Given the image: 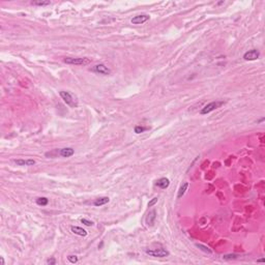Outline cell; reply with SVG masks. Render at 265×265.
Returning a JSON list of instances; mask_svg holds the SVG:
<instances>
[{
  "label": "cell",
  "mask_w": 265,
  "mask_h": 265,
  "mask_svg": "<svg viewBox=\"0 0 265 265\" xmlns=\"http://www.w3.org/2000/svg\"><path fill=\"white\" fill-rule=\"evenodd\" d=\"M59 95L61 96V98L63 99V101H64L66 105L70 106V108H77L78 107L77 96L74 95L72 92L61 90L60 92H59Z\"/></svg>",
  "instance_id": "obj_1"
},
{
  "label": "cell",
  "mask_w": 265,
  "mask_h": 265,
  "mask_svg": "<svg viewBox=\"0 0 265 265\" xmlns=\"http://www.w3.org/2000/svg\"><path fill=\"white\" fill-rule=\"evenodd\" d=\"M224 104H225V101H210V103H208L206 106H204V107L202 108V110L200 111V114L201 115H206V114H208V113L214 111L215 109H217V108L221 107V106H223Z\"/></svg>",
  "instance_id": "obj_2"
},
{
  "label": "cell",
  "mask_w": 265,
  "mask_h": 265,
  "mask_svg": "<svg viewBox=\"0 0 265 265\" xmlns=\"http://www.w3.org/2000/svg\"><path fill=\"white\" fill-rule=\"evenodd\" d=\"M65 63L72 65H87L90 63V59L89 58H74V57H66L63 59Z\"/></svg>",
  "instance_id": "obj_3"
},
{
  "label": "cell",
  "mask_w": 265,
  "mask_h": 265,
  "mask_svg": "<svg viewBox=\"0 0 265 265\" xmlns=\"http://www.w3.org/2000/svg\"><path fill=\"white\" fill-rule=\"evenodd\" d=\"M145 253L151 257L155 258H165L170 255V253L165 248H153V250H145Z\"/></svg>",
  "instance_id": "obj_4"
},
{
  "label": "cell",
  "mask_w": 265,
  "mask_h": 265,
  "mask_svg": "<svg viewBox=\"0 0 265 265\" xmlns=\"http://www.w3.org/2000/svg\"><path fill=\"white\" fill-rule=\"evenodd\" d=\"M259 57H260V52L256 49L250 50V51L245 52V53L243 54V59H245V61H254V60H257Z\"/></svg>",
  "instance_id": "obj_5"
},
{
  "label": "cell",
  "mask_w": 265,
  "mask_h": 265,
  "mask_svg": "<svg viewBox=\"0 0 265 265\" xmlns=\"http://www.w3.org/2000/svg\"><path fill=\"white\" fill-rule=\"evenodd\" d=\"M149 19H150V16L147 15V14H141V15L134 17V18L131 20V22L134 25H140V24H143V23L147 22Z\"/></svg>",
  "instance_id": "obj_6"
},
{
  "label": "cell",
  "mask_w": 265,
  "mask_h": 265,
  "mask_svg": "<svg viewBox=\"0 0 265 265\" xmlns=\"http://www.w3.org/2000/svg\"><path fill=\"white\" fill-rule=\"evenodd\" d=\"M93 70L95 73H98V74H101V75H110L111 74V70L108 67V66H106L105 64H103V63H99V64H96L95 66L93 67Z\"/></svg>",
  "instance_id": "obj_7"
},
{
  "label": "cell",
  "mask_w": 265,
  "mask_h": 265,
  "mask_svg": "<svg viewBox=\"0 0 265 265\" xmlns=\"http://www.w3.org/2000/svg\"><path fill=\"white\" fill-rule=\"evenodd\" d=\"M155 219H157V211L154 209L149 211V214H147L145 219V223L148 227H152L155 223Z\"/></svg>",
  "instance_id": "obj_8"
},
{
  "label": "cell",
  "mask_w": 265,
  "mask_h": 265,
  "mask_svg": "<svg viewBox=\"0 0 265 265\" xmlns=\"http://www.w3.org/2000/svg\"><path fill=\"white\" fill-rule=\"evenodd\" d=\"M58 154L62 157H70L75 154V150L70 147H65V148H61L58 150Z\"/></svg>",
  "instance_id": "obj_9"
},
{
  "label": "cell",
  "mask_w": 265,
  "mask_h": 265,
  "mask_svg": "<svg viewBox=\"0 0 265 265\" xmlns=\"http://www.w3.org/2000/svg\"><path fill=\"white\" fill-rule=\"evenodd\" d=\"M13 162L18 166H33V165H35V161L32 160V158H27V160L19 158V160H13Z\"/></svg>",
  "instance_id": "obj_10"
},
{
  "label": "cell",
  "mask_w": 265,
  "mask_h": 265,
  "mask_svg": "<svg viewBox=\"0 0 265 265\" xmlns=\"http://www.w3.org/2000/svg\"><path fill=\"white\" fill-rule=\"evenodd\" d=\"M70 231L73 232L76 235H79L82 236V237H85L87 235V231L85 229L81 228V227H78V226H72L70 227Z\"/></svg>",
  "instance_id": "obj_11"
},
{
  "label": "cell",
  "mask_w": 265,
  "mask_h": 265,
  "mask_svg": "<svg viewBox=\"0 0 265 265\" xmlns=\"http://www.w3.org/2000/svg\"><path fill=\"white\" fill-rule=\"evenodd\" d=\"M155 184H157V186L160 189H162V190H165V189H167L168 186H170V180L167 178V177H163V178L158 179Z\"/></svg>",
  "instance_id": "obj_12"
},
{
  "label": "cell",
  "mask_w": 265,
  "mask_h": 265,
  "mask_svg": "<svg viewBox=\"0 0 265 265\" xmlns=\"http://www.w3.org/2000/svg\"><path fill=\"white\" fill-rule=\"evenodd\" d=\"M109 201H110V199H109L108 197H101V198H98L94 200L93 202V205L96 207H99V206H103V205H106L107 203H109Z\"/></svg>",
  "instance_id": "obj_13"
},
{
  "label": "cell",
  "mask_w": 265,
  "mask_h": 265,
  "mask_svg": "<svg viewBox=\"0 0 265 265\" xmlns=\"http://www.w3.org/2000/svg\"><path fill=\"white\" fill-rule=\"evenodd\" d=\"M188 188H189V182H183V183L181 184L180 189H179V191H178V194H177V199H180L182 196L186 194Z\"/></svg>",
  "instance_id": "obj_14"
},
{
  "label": "cell",
  "mask_w": 265,
  "mask_h": 265,
  "mask_svg": "<svg viewBox=\"0 0 265 265\" xmlns=\"http://www.w3.org/2000/svg\"><path fill=\"white\" fill-rule=\"evenodd\" d=\"M35 202H36V204L39 205V206H46L49 203V199L46 197H39L35 200Z\"/></svg>",
  "instance_id": "obj_15"
},
{
  "label": "cell",
  "mask_w": 265,
  "mask_h": 265,
  "mask_svg": "<svg viewBox=\"0 0 265 265\" xmlns=\"http://www.w3.org/2000/svg\"><path fill=\"white\" fill-rule=\"evenodd\" d=\"M196 247H197L200 251H202V252L207 253V254H212V250H210V248L206 247V245H201V243H196Z\"/></svg>",
  "instance_id": "obj_16"
},
{
  "label": "cell",
  "mask_w": 265,
  "mask_h": 265,
  "mask_svg": "<svg viewBox=\"0 0 265 265\" xmlns=\"http://www.w3.org/2000/svg\"><path fill=\"white\" fill-rule=\"evenodd\" d=\"M147 129H149V127H147V126H141V125H137V126H135L134 131H135L136 134H141V132H146Z\"/></svg>",
  "instance_id": "obj_17"
},
{
  "label": "cell",
  "mask_w": 265,
  "mask_h": 265,
  "mask_svg": "<svg viewBox=\"0 0 265 265\" xmlns=\"http://www.w3.org/2000/svg\"><path fill=\"white\" fill-rule=\"evenodd\" d=\"M238 257H239V255H237V254H226V255H224V256H223V259L228 261V260L237 259Z\"/></svg>",
  "instance_id": "obj_18"
},
{
  "label": "cell",
  "mask_w": 265,
  "mask_h": 265,
  "mask_svg": "<svg viewBox=\"0 0 265 265\" xmlns=\"http://www.w3.org/2000/svg\"><path fill=\"white\" fill-rule=\"evenodd\" d=\"M31 4L32 5H37V6H46V5H50L51 2L50 1H32Z\"/></svg>",
  "instance_id": "obj_19"
},
{
  "label": "cell",
  "mask_w": 265,
  "mask_h": 265,
  "mask_svg": "<svg viewBox=\"0 0 265 265\" xmlns=\"http://www.w3.org/2000/svg\"><path fill=\"white\" fill-rule=\"evenodd\" d=\"M67 260L70 262V263H77L78 262V257L76 256V255H70V256L67 257Z\"/></svg>",
  "instance_id": "obj_20"
},
{
  "label": "cell",
  "mask_w": 265,
  "mask_h": 265,
  "mask_svg": "<svg viewBox=\"0 0 265 265\" xmlns=\"http://www.w3.org/2000/svg\"><path fill=\"white\" fill-rule=\"evenodd\" d=\"M81 223L84 224L85 226H88V227L93 226V222L89 221V220H87V219H81Z\"/></svg>",
  "instance_id": "obj_21"
},
{
  "label": "cell",
  "mask_w": 265,
  "mask_h": 265,
  "mask_svg": "<svg viewBox=\"0 0 265 265\" xmlns=\"http://www.w3.org/2000/svg\"><path fill=\"white\" fill-rule=\"evenodd\" d=\"M47 264H48V265H55L56 264L55 258H50V259H48V260H47Z\"/></svg>",
  "instance_id": "obj_22"
},
{
  "label": "cell",
  "mask_w": 265,
  "mask_h": 265,
  "mask_svg": "<svg viewBox=\"0 0 265 265\" xmlns=\"http://www.w3.org/2000/svg\"><path fill=\"white\" fill-rule=\"evenodd\" d=\"M157 200H158V199H157V198H153V199H152V200H151V201H149V202H148V206H149V207L153 206V205H154V204H155V203H157Z\"/></svg>",
  "instance_id": "obj_23"
},
{
  "label": "cell",
  "mask_w": 265,
  "mask_h": 265,
  "mask_svg": "<svg viewBox=\"0 0 265 265\" xmlns=\"http://www.w3.org/2000/svg\"><path fill=\"white\" fill-rule=\"evenodd\" d=\"M0 262H1V265H4V259H3V257H0Z\"/></svg>",
  "instance_id": "obj_24"
},
{
  "label": "cell",
  "mask_w": 265,
  "mask_h": 265,
  "mask_svg": "<svg viewBox=\"0 0 265 265\" xmlns=\"http://www.w3.org/2000/svg\"><path fill=\"white\" fill-rule=\"evenodd\" d=\"M257 262H264V258H261V259H258Z\"/></svg>",
  "instance_id": "obj_25"
},
{
  "label": "cell",
  "mask_w": 265,
  "mask_h": 265,
  "mask_svg": "<svg viewBox=\"0 0 265 265\" xmlns=\"http://www.w3.org/2000/svg\"><path fill=\"white\" fill-rule=\"evenodd\" d=\"M262 121H264V118H261V119H260V120H259V121H258V122H262Z\"/></svg>",
  "instance_id": "obj_26"
}]
</instances>
